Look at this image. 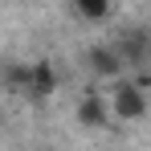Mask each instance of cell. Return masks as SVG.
<instances>
[{
	"instance_id": "3",
	"label": "cell",
	"mask_w": 151,
	"mask_h": 151,
	"mask_svg": "<svg viewBox=\"0 0 151 151\" xmlns=\"http://www.w3.org/2000/svg\"><path fill=\"white\" fill-rule=\"evenodd\" d=\"M70 4L82 21H106L110 17V0H70Z\"/></svg>"
},
{
	"instance_id": "1",
	"label": "cell",
	"mask_w": 151,
	"mask_h": 151,
	"mask_svg": "<svg viewBox=\"0 0 151 151\" xmlns=\"http://www.w3.org/2000/svg\"><path fill=\"white\" fill-rule=\"evenodd\" d=\"M106 110H110L114 119H123V123H135V119H143V114H147V94H143V78H139V82H131V78H119L114 94L106 98Z\"/></svg>"
},
{
	"instance_id": "2",
	"label": "cell",
	"mask_w": 151,
	"mask_h": 151,
	"mask_svg": "<svg viewBox=\"0 0 151 151\" xmlns=\"http://www.w3.org/2000/svg\"><path fill=\"white\" fill-rule=\"evenodd\" d=\"M90 65H94L102 78H123V57H119L114 45H98V49H90Z\"/></svg>"
},
{
	"instance_id": "4",
	"label": "cell",
	"mask_w": 151,
	"mask_h": 151,
	"mask_svg": "<svg viewBox=\"0 0 151 151\" xmlns=\"http://www.w3.org/2000/svg\"><path fill=\"white\" fill-rule=\"evenodd\" d=\"M82 119L94 123V127H102V123H106V102H102V98H90L86 106H82Z\"/></svg>"
}]
</instances>
